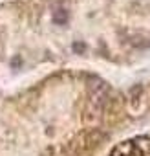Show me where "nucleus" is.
Segmentation results:
<instances>
[{"label":"nucleus","instance_id":"obj_1","mask_svg":"<svg viewBox=\"0 0 150 156\" xmlns=\"http://www.w3.org/2000/svg\"><path fill=\"white\" fill-rule=\"evenodd\" d=\"M53 20L57 24H66L68 22V11L66 9H57L55 15H53Z\"/></svg>","mask_w":150,"mask_h":156},{"label":"nucleus","instance_id":"obj_2","mask_svg":"<svg viewBox=\"0 0 150 156\" xmlns=\"http://www.w3.org/2000/svg\"><path fill=\"white\" fill-rule=\"evenodd\" d=\"M130 44L134 46V48H137V50H143V48H150V41H145V39H132L130 41Z\"/></svg>","mask_w":150,"mask_h":156},{"label":"nucleus","instance_id":"obj_3","mask_svg":"<svg viewBox=\"0 0 150 156\" xmlns=\"http://www.w3.org/2000/svg\"><path fill=\"white\" fill-rule=\"evenodd\" d=\"M73 50L77 51V53H83L86 50V44L84 42H73Z\"/></svg>","mask_w":150,"mask_h":156},{"label":"nucleus","instance_id":"obj_4","mask_svg":"<svg viewBox=\"0 0 150 156\" xmlns=\"http://www.w3.org/2000/svg\"><path fill=\"white\" fill-rule=\"evenodd\" d=\"M20 64H22V57H20V55H15V57L11 59V66H13V68H19Z\"/></svg>","mask_w":150,"mask_h":156}]
</instances>
